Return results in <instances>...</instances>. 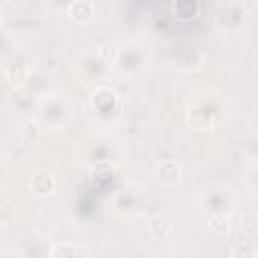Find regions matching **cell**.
Masks as SVG:
<instances>
[{
  "mask_svg": "<svg viewBox=\"0 0 258 258\" xmlns=\"http://www.w3.org/2000/svg\"><path fill=\"white\" fill-rule=\"evenodd\" d=\"M236 204V198L230 187L224 185H210L200 194V208L208 216V224L214 232L222 234L228 230L230 212Z\"/></svg>",
  "mask_w": 258,
  "mask_h": 258,
  "instance_id": "6da1fadb",
  "label": "cell"
},
{
  "mask_svg": "<svg viewBox=\"0 0 258 258\" xmlns=\"http://www.w3.org/2000/svg\"><path fill=\"white\" fill-rule=\"evenodd\" d=\"M226 115L228 113H226L224 99L214 91H206L194 97L187 109V123L200 131H208L224 123Z\"/></svg>",
  "mask_w": 258,
  "mask_h": 258,
  "instance_id": "7a4b0ae2",
  "label": "cell"
},
{
  "mask_svg": "<svg viewBox=\"0 0 258 258\" xmlns=\"http://www.w3.org/2000/svg\"><path fill=\"white\" fill-rule=\"evenodd\" d=\"M73 119L71 103L60 95H44L38 103V125L48 127L52 131L64 129Z\"/></svg>",
  "mask_w": 258,
  "mask_h": 258,
  "instance_id": "3957f363",
  "label": "cell"
},
{
  "mask_svg": "<svg viewBox=\"0 0 258 258\" xmlns=\"http://www.w3.org/2000/svg\"><path fill=\"white\" fill-rule=\"evenodd\" d=\"M89 111L93 113V117L99 123H111L113 119L119 117L121 113V99L119 93L115 89H111L109 85H99L89 101Z\"/></svg>",
  "mask_w": 258,
  "mask_h": 258,
  "instance_id": "277c9868",
  "label": "cell"
},
{
  "mask_svg": "<svg viewBox=\"0 0 258 258\" xmlns=\"http://www.w3.org/2000/svg\"><path fill=\"white\" fill-rule=\"evenodd\" d=\"M145 62H147V52L135 42H125L117 46L111 54V69L123 77H131L139 73L145 67Z\"/></svg>",
  "mask_w": 258,
  "mask_h": 258,
  "instance_id": "5b68a950",
  "label": "cell"
},
{
  "mask_svg": "<svg viewBox=\"0 0 258 258\" xmlns=\"http://www.w3.org/2000/svg\"><path fill=\"white\" fill-rule=\"evenodd\" d=\"M75 69H77V75L85 83H95L99 87V85H103L105 77L111 71V60H107L97 50H89V52H83V56L77 60Z\"/></svg>",
  "mask_w": 258,
  "mask_h": 258,
  "instance_id": "8992f818",
  "label": "cell"
},
{
  "mask_svg": "<svg viewBox=\"0 0 258 258\" xmlns=\"http://www.w3.org/2000/svg\"><path fill=\"white\" fill-rule=\"evenodd\" d=\"M115 206H117V212H121L125 216L139 214L141 212V206H143V191L133 189V187L121 189L115 196Z\"/></svg>",
  "mask_w": 258,
  "mask_h": 258,
  "instance_id": "52a82bcc",
  "label": "cell"
},
{
  "mask_svg": "<svg viewBox=\"0 0 258 258\" xmlns=\"http://www.w3.org/2000/svg\"><path fill=\"white\" fill-rule=\"evenodd\" d=\"M244 22V6L238 2H230V4H222L220 12H218V24L224 30H236L240 24Z\"/></svg>",
  "mask_w": 258,
  "mask_h": 258,
  "instance_id": "ba28073f",
  "label": "cell"
},
{
  "mask_svg": "<svg viewBox=\"0 0 258 258\" xmlns=\"http://www.w3.org/2000/svg\"><path fill=\"white\" fill-rule=\"evenodd\" d=\"M50 244L40 236H30L22 240L20 256L22 258H50Z\"/></svg>",
  "mask_w": 258,
  "mask_h": 258,
  "instance_id": "9c48e42d",
  "label": "cell"
},
{
  "mask_svg": "<svg viewBox=\"0 0 258 258\" xmlns=\"http://www.w3.org/2000/svg\"><path fill=\"white\" fill-rule=\"evenodd\" d=\"M32 75V64L28 60H20V58H12L6 67H4V77L12 83V85H26L28 77Z\"/></svg>",
  "mask_w": 258,
  "mask_h": 258,
  "instance_id": "30bf717a",
  "label": "cell"
},
{
  "mask_svg": "<svg viewBox=\"0 0 258 258\" xmlns=\"http://www.w3.org/2000/svg\"><path fill=\"white\" fill-rule=\"evenodd\" d=\"M155 175H157V179H159L161 185H175V183L179 181L181 169H179L177 161H173V159H165V161H161V163L157 165Z\"/></svg>",
  "mask_w": 258,
  "mask_h": 258,
  "instance_id": "8fae6325",
  "label": "cell"
},
{
  "mask_svg": "<svg viewBox=\"0 0 258 258\" xmlns=\"http://www.w3.org/2000/svg\"><path fill=\"white\" fill-rule=\"evenodd\" d=\"M67 12L77 22H91L95 18V4L87 2V0H81V2L77 0V2H71L67 6Z\"/></svg>",
  "mask_w": 258,
  "mask_h": 258,
  "instance_id": "7c38bea8",
  "label": "cell"
},
{
  "mask_svg": "<svg viewBox=\"0 0 258 258\" xmlns=\"http://www.w3.org/2000/svg\"><path fill=\"white\" fill-rule=\"evenodd\" d=\"M54 175L48 171H38L32 179H30V189L38 196H50L54 191Z\"/></svg>",
  "mask_w": 258,
  "mask_h": 258,
  "instance_id": "4fadbf2b",
  "label": "cell"
},
{
  "mask_svg": "<svg viewBox=\"0 0 258 258\" xmlns=\"http://www.w3.org/2000/svg\"><path fill=\"white\" fill-rule=\"evenodd\" d=\"M50 258H89V254L79 244H56L50 248Z\"/></svg>",
  "mask_w": 258,
  "mask_h": 258,
  "instance_id": "5bb4252c",
  "label": "cell"
},
{
  "mask_svg": "<svg viewBox=\"0 0 258 258\" xmlns=\"http://www.w3.org/2000/svg\"><path fill=\"white\" fill-rule=\"evenodd\" d=\"M147 230H149V234H151L153 238L161 240V238H165V236L171 232V222H169L165 216H153V218L147 222Z\"/></svg>",
  "mask_w": 258,
  "mask_h": 258,
  "instance_id": "9a60e30c",
  "label": "cell"
},
{
  "mask_svg": "<svg viewBox=\"0 0 258 258\" xmlns=\"http://www.w3.org/2000/svg\"><path fill=\"white\" fill-rule=\"evenodd\" d=\"M171 10H173V14H175L177 18L189 20V18H194V16L198 14L200 6H198V2L187 0V2H175V4H171Z\"/></svg>",
  "mask_w": 258,
  "mask_h": 258,
  "instance_id": "2e32d148",
  "label": "cell"
},
{
  "mask_svg": "<svg viewBox=\"0 0 258 258\" xmlns=\"http://www.w3.org/2000/svg\"><path fill=\"white\" fill-rule=\"evenodd\" d=\"M127 258H153V254H151L149 250H145V248H137V250H133Z\"/></svg>",
  "mask_w": 258,
  "mask_h": 258,
  "instance_id": "e0dca14e",
  "label": "cell"
},
{
  "mask_svg": "<svg viewBox=\"0 0 258 258\" xmlns=\"http://www.w3.org/2000/svg\"><path fill=\"white\" fill-rule=\"evenodd\" d=\"M0 24H2V12H0Z\"/></svg>",
  "mask_w": 258,
  "mask_h": 258,
  "instance_id": "ac0fdd59",
  "label": "cell"
},
{
  "mask_svg": "<svg viewBox=\"0 0 258 258\" xmlns=\"http://www.w3.org/2000/svg\"><path fill=\"white\" fill-rule=\"evenodd\" d=\"M0 159H2V147H0Z\"/></svg>",
  "mask_w": 258,
  "mask_h": 258,
  "instance_id": "d6986e66",
  "label": "cell"
},
{
  "mask_svg": "<svg viewBox=\"0 0 258 258\" xmlns=\"http://www.w3.org/2000/svg\"><path fill=\"white\" fill-rule=\"evenodd\" d=\"M20 258H22V256H20Z\"/></svg>",
  "mask_w": 258,
  "mask_h": 258,
  "instance_id": "ffe728a7",
  "label": "cell"
}]
</instances>
